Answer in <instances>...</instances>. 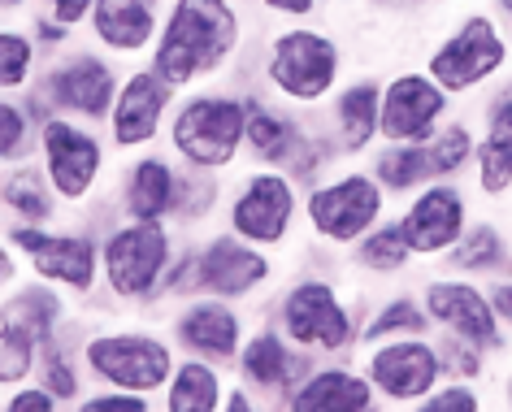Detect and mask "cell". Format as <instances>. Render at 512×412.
I'll use <instances>...</instances> for the list:
<instances>
[{
	"label": "cell",
	"mask_w": 512,
	"mask_h": 412,
	"mask_svg": "<svg viewBox=\"0 0 512 412\" xmlns=\"http://www.w3.org/2000/svg\"><path fill=\"white\" fill-rule=\"evenodd\" d=\"M243 22L230 0H174L152 44V70L170 87L209 79L235 57Z\"/></svg>",
	"instance_id": "6da1fadb"
},
{
	"label": "cell",
	"mask_w": 512,
	"mask_h": 412,
	"mask_svg": "<svg viewBox=\"0 0 512 412\" xmlns=\"http://www.w3.org/2000/svg\"><path fill=\"white\" fill-rule=\"evenodd\" d=\"M248 139V100L235 92H196L170 113V148L191 170H226Z\"/></svg>",
	"instance_id": "7a4b0ae2"
},
{
	"label": "cell",
	"mask_w": 512,
	"mask_h": 412,
	"mask_svg": "<svg viewBox=\"0 0 512 412\" xmlns=\"http://www.w3.org/2000/svg\"><path fill=\"white\" fill-rule=\"evenodd\" d=\"M343 53L326 31L291 27L265 48V83L291 105H317L339 87Z\"/></svg>",
	"instance_id": "3957f363"
},
{
	"label": "cell",
	"mask_w": 512,
	"mask_h": 412,
	"mask_svg": "<svg viewBox=\"0 0 512 412\" xmlns=\"http://www.w3.org/2000/svg\"><path fill=\"white\" fill-rule=\"evenodd\" d=\"M508 61H512V44L504 27L491 14H469L430 53L426 74L447 96H465V92H478V87L504 79Z\"/></svg>",
	"instance_id": "277c9868"
},
{
	"label": "cell",
	"mask_w": 512,
	"mask_h": 412,
	"mask_svg": "<svg viewBox=\"0 0 512 412\" xmlns=\"http://www.w3.org/2000/svg\"><path fill=\"white\" fill-rule=\"evenodd\" d=\"M174 261L165 222H126L100 243V274L118 300H152Z\"/></svg>",
	"instance_id": "5b68a950"
},
{
	"label": "cell",
	"mask_w": 512,
	"mask_h": 412,
	"mask_svg": "<svg viewBox=\"0 0 512 412\" xmlns=\"http://www.w3.org/2000/svg\"><path fill=\"white\" fill-rule=\"evenodd\" d=\"M83 360L113 391L152 395V391H165V382L174 378V352L157 334H144V330L96 334V339L83 347Z\"/></svg>",
	"instance_id": "8992f818"
},
{
	"label": "cell",
	"mask_w": 512,
	"mask_h": 412,
	"mask_svg": "<svg viewBox=\"0 0 512 412\" xmlns=\"http://www.w3.org/2000/svg\"><path fill=\"white\" fill-rule=\"evenodd\" d=\"M382 200L387 191L378 187L374 174H343L335 183L313 187L304 213L326 243H361L382 222Z\"/></svg>",
	"instance_id": "52a82bcc"
},
{
	"label": "cell",
	"mask_w": 512,
	"mask_h": 412,
	"mask_svg": "<svg viewBox=\"0 0 512 412\" xmlns=\"http://www.w3.org/2000/svg\"><path fill=\"white\" fill-rule=\"evenodd\" d=\"M296 183L291 174L283 170H261V174H248V183L235 191L226 209V222H230V235L256 243V248H278L287 239L291 222H296Z\"/></svg>",
	"instance_id": "ba28073f"
},
{
	"label": "cell",
	"mask_w": 512,
	"mask_h": 412,
	"mask_svg": "<svg viewBox=\"0 0 512 412\" xmlns=\"http://www.w3.org/2000/svg\"><path fill=\"white\" fill-rule=\"evenodd\" d=\"M283 334L304 352H339L352 343V313L326 278H300L283 295Z\"/></svg>",
	"instance_id": "9c48e42d"
},
{
	"label": "cell",
	"mask_w": 512,
	"mask_h": 412,
	"mask_svg": "<svg viewBox=\"0 0 512 412\" xmlns=\"http://www.w3.org/2000/svg\"><path fill=\"white\" fill-rule=\"evenodd\" d=\"M40 157L61 200H87L100 178V165H105V144L96 139V131H87V122L53 113L40 126Z\"/></svg>",
	"instance_id": "30bf717a"
},
{
	"label": "cell",
	"mask_w": 512,
	"mask_h": 412,
	"mask_svg": "<svg viewBox=\"0 0 512 412\" xmlns=\"http://www.w3.org/2000/svg\"><path fill=\"white\" fill-rule=\"evenodd\" d=\"M452 96L443 92L430 74L408 70L382 87V126L378 139L387 144H430L439 135V126L447 122Z\"/></svg>",
	"instance_id": "8fae6325"
},
{
	"label": "cell",
	"mask_w": 512,
	"mask_h": 412,
	"mask_svg": "<svg viewBox=\"0 0 512 412\" xmlns=\"http://www.w3.org/2000/svg\"><path fill=\"white\" fill-rule=\"evenodd\" d=\"M118 74L105 57L96 53H74L66 61H57L48 70V79L40 83V92L48 96V109L74 122H109L113 100H118Z\"/></svg>",
	"instance_id": "7c38bea8"
},
{
	"label": "cell",
	"mask_w": 512,
	"mask_h": 412,
	"mask_svg": "<svg viewBox=\"0 0 512 412\" xmlns=\"http://www.w3.org/2000/svg\"><path fill=\"white\" fill-rule=\"evenodd\" d=\"M9 243L31 256L40 282H53L61 291H92L100 265V243L92 235H48L44 226L18 222L9 230Z\"/></svg>",
	"instance_id": "4fadbf2b"
},
{
	"label": "cell",
	"mask_w": 512,
	"mask_h": 412,
	"mask_svg": "<svg viewBox=\"0 0 512 412\" xmlns=\"http://www.w3.org/2000/svg\"><path fill=\"white\" fill-rule=\"evenodd\" d=\"M365 378L378 395L395 399V404H417L426 399L434 386L443 382V360H439V343L426 339H387L374 343L365 365Z\"/></svg>",
	"instance_id": "5bb4252c"
},
{
	"label": "cell",
	"mask_w": 512,
	"mask_h": 412,
	"mask_svg": "<svg viewBox=\"0 0 512 412\" xmlns=\"http://www.w3.org/2000/svg\"><path fill=\"white\" fill-rule=\"evenodd\" d=\"M426 313L439 330H447L452 339H465L473 343L478 352H499L508 339V330L499 326L495 308H491V295L473 282H460V278H439L426 287Z\"/></svg>",
	"instance_id": "9a60e30c"
},
{
	"label": "cell",
	"mask_w": 512,
	"mask_h": 412,
	"mask_svg": "<svg viewBox=\"0 0 512 412\" xmlns=\"http://www.w3.org/2000/svg\"><path fill=\"white\" fill-rule=\"evenodd\" d=\"M261 282H270V256L239 235H217L196 252V295L243 300Z\"/></svg>",
	"instance_id": "2e32d148"
},
{
	"label": "cell",
	"mask_w": 512,
	"mask_h": 412,
	"mask_svg": "<svg viewBox=\"0 0 512 412\" xmlns=\"http://www.w3.org/2000/svg\"><path fill=\"white\" fill-rule=\"evenodd\" d=\"M400 230L408 239L413 256H447L460 243V235L469 230V209H465V191L456 183H430L421 187L413 204L400 217Z\"/></svg>",
	"instance_id": "e0dca14e"
},
{
	"label": "cell",
	"mask_w": 512,
	"mask_h": 412,
	"mask_svg": "<svg viewBox=\"0 0 512 412\" xmlns=\"http://www.w3.org/2000/svg\"><path fill=\"white\" fill-rule=\"evenodd\" d=\"M243 148L252 152L265 170H283V174H300V178H313L317 170V139L304 131V126L291 118L283 109H270V105H252L248 100V139Z\"/></svg>",
	"instance_id": "ac0fdd59"
},
{
	"label": "cell",
	"mask_w": 512,
	"mask_h": 412,
	"mask_svg": "<svg viewBox=\"0 0 512 412\" xmlns=\"http://www.w3.org/2000/svg\"><path fill=\"white\" fill-rule=\"evenodd\" d=\"M174 92H178V87L165 83L152 66L135 70L131 79L118 87V100H113V113H109L113 144H118V148H144V144H152V139L161 135L165 113H170V105H174Z\"/></svg>",
	"instance_id": "d6986e66"
},
{
	"label": "cell",
	"mask_w": 512,
	"mask_h": 412,
	"mask_svg": "<svg viewBox=\"0 0 512 412\" xmlns=\"http://www.w3.org/2000/svg\"><path fill=\"white\" fill-rule=\"evenodd\" d=\"M178 347L191 356L209 360V365H235L243 352V321L230 308V300H213V295H196L174 321Z\"/></svg>",
	"instance_id": "ffe728a7"
},
{
	"label": "cell",
	"mask_w": 512,
	"mask_h": 412,
	"mask_svg": "<svg viewBox=\"0 0 512 412\" xmlns=\"http://www.w3.org/2000/svg\"><path fill=\"white\" fill-rule=\"evenodd\" d=\"M239 373H243V382H252V391H261V395H291L313 373V360L304 356V347L283 339V334L256 330L252 339H243Z\"/></svg>",
	"instance_id": "44dd1931"
},
{
	"label": "cell",
	"mask_w": 512,
	"mask_h": 412,
	"mask_svg": "<svg viewBox=\"0 0 512 412\" xmlns=\"http://www.w3.org/2000/svg\"><path fill=\"white\" fill-rule=\"evenodd\" d=\"M478 187L486 196L512 191V74L499 79V87L482 105V135H478Z\"/></svg>",
	"instance_id": "7402d4cb"
},
{
	"label": "cell",
	"mask_w": 512,
	"mask_h": 412,
	"mask_svg": "<svg viewBox=\"0 0 512 412\" xmlns=\"http://www.w3.org/2000/svg\"><path fill=\"white\" fill-rule=\"evenodd\" d=\"M87 22L109 53H139V48L157 44L161 0H96Z\"/></svg>",
	"instance_id": "603a6c76"
},
{
	"label": "cell",
	"mask_w": 512,
	"mask_h": 412,
	"mask_svg": "<svg viewBox=\"0 0 512 412\" xmlns=\"http://www.w3.org/2000/svg\"><path fill=\"white\" fill-rule=\"evenodd\" d=\"M178 200V170L165 157H139L122 183L126 222H170Z\"/></svg>",
	"instance_id": "cb8c5ba5"
},
{
	"label": "cell",
	"mask_w": 512,
	"mask_h": 412,
	"mask_svg": "<svg viewBox=\"0 0 512 412\" xmlns=\"http://www.w3.org/2000/svg\"><path fill=\"white\" fill-rule=\"evenodd\" d=\"M374 404V386L352 369H313L287 395V412H365Z\"/></svg>",
	"instance_id": "d4e9b609"
},
{
	"label": "cell",
	"mask_w": 512,
	"mask_h": 412,
	"mask_svg": "<svg viewBox=\"0 0 512 412\" xmlns=\"http://www.w3.org/2000/svg\"><path fill=\"white\" fill-rule=\"evenodd\" d=\"M330 122H335V144L339 152H365L378 139L382 126V83L378 79H356L335 96V109H330Z\"/></svg>",
	"instance_id": "484cf974"
},
{
	"label": "cell",
	"mask_w": 512,
	"mask_h": 412,
	"mask_svg": "<svg viewBox=\"0 0 512 412\" xmlns=\"http://www.w3.org/2000/svg\"><path fill=\"white\" fill-rule=\"evenodd\" d=\"M61 321H66V300L53 282H31L0 304V326L31 334L40 347H53Z\"/></svg>",
	"instance_id": "4316f807"
},
{
	"label": "cell",
	"mask_w": 512,
	"mask_h": 412,
	"mask_svg": "<svg viewBox=\"0 0 512 412\" xmlns=\"http://www.w3.org/2000/svg\"><path fill=\"white\" fill-rule=\"evenodd\" d=\"M226 391L217 378V365L191 356L174 365V378L165 382V412H222Z\"/></svg>",
	"instance_id": "83f0119b"
},
{
	"label": "cell",
	"mask_w": 512,
	"mask_h": 412,
	"mask_svg": "<svg viewBox=\"0 0 512 412\" xmlns=\"http://www.w3.org/2000/svg\"><path fill=\"white\" fill-rule=\"evenodd\" d=\"M447 261L456 269H465V274H508L512 269L508 235L495 222H478L460 235V243L447 252Z\"/></svg>",
	"instance_id": "f1b7e54d"
},
{
	"label": "cell",
	"mask_w": 512,
	"mask_h": 412,
	"mask_svg": "<svg viewBox=\"0 0 512 412\" xmlns=\"http://www.w3.org/2000/svg\"><path fill=\"white\" fill-rule=\"evenodd\" d=\"M378 178L382 191H400V196H408V191L430 187L434 183V170H430V152L426 144H387L374 157V170H369Z\"/></svg>",
	"instance_id": "f546056e"
},
{
	"label": "cell",
	"mask_w": 512,
	"mask_h": 412,
	"mask_svg": "<svg viewBox=\"0 0 512 412\" xmlns=\"http://www.w3.org/2000/svg\"><path fill=\"white\" fill-rule=\"evenodd\" d=\"M0 196L5 204L18 213V222L27 226H48L53 222V183H48V174L31 170V165H18L14 174H9V183L0 187Z\"/></svg>",
	"instance_id": "4dcf8cb0"
},
{
	"label": "cell",
	"mask_w": 512,
	"mask_h": 412,
	"mask_svg": "<svg viewBox=\"0 0 512 412\" xmlns=\"http://www.w3.org/2000/svg\"><path fill=\"white\" fill-rule=\"evenodd\" d=\"M434 326L426 304H417L413 295H395V300H387L378 308L374 317H369L365 326V343H387V339H426V330Z\"/></svg>",
	"instance_id": "1f68e13d"
},
{
	"label": "cell",
	"mask_w": 512,
	"mask_h": 412,
	"mask_svg": "<svg viewBox=\"0 0 512 412\" xmlns=\"http://www.w3.org/2000/svg\"><path fill=\"white\" fill-rule=\"evenodd\" d=\"M430 152V170H434V183H456L460 174L473 165V152H478V139L465 122H443L439 135L426 144Z\"/></svg>",
	"instance_id": "d6a6232c"
},
{
	"label": "cell",
	"mask_w": 512,
	"mask_h": 412,
	"mask_svg": "<svg viewBox=\"0 0 512 412\" xmlns=\"http://www.w3.org/2000/svg\"><path fill=\"white\" fill-rule=\"evenodd\" d=\"M356 248V265L361 269H374V274H400V269L413 261V248H408L400 222H378Z\"/></svg>",
	"instance_id": "836d02e7"
},
{
	"label": "cell",
	"mask_w": 512,
	"mask_h": 412,
	"mask_svg": "<svg viewBox=\"0 0 512 412\" xmlns=\"http://www.w3.org/2000/svg\"><path fill=\"white\" fill-rule=\"evenodd\" d=\"M40 360V343L22 330L0 326V386H22L35 373Z\"/></svg>",
	"instance_id": "e575fe53"
},
{
	"label": "cell",
	"mask_w": 512,
	"mask_h": 412,
	"mask_svg": "<svg viewBox=\"0 0 512 412\" xmlns=\"http://www.w3.org/2000/svg\"><path fill=\"white\" fill-rule=\"evenodd\" d=\"M31 148H40L31 113L14 100H0V161H22L31 157Z\"/></svg>",
	"instance_id": "d590c367"
},
{
	"label": "cell",
	"mask_w": 512,
	"mask_h": 412,
	"mask_svg": "<svg viewBox=\"0 0 512 412\" xmlns=\"http://www.w3.org/2000/svg\"><path fill=\"white\" fill-rule=\"evenodd\" d=\"M217 200V178L209 170H187L178 174V200H174V217H183V222H196V217H209Z\"/></svg>",
	"instance_id": "8d00e7d4"
},
{
	"label": "cell",
	"mask_w": 512,
	"mask_h": 412,
	"mask_svg": "<svg viewBox=\"0 0 512 412\" xmlns=\"http://www.w3.org/2000/svg\"><path fill=\"white\" fill-rule=\"evenodd\" d=\"M35 66V44L22 31H0V92L9 87H27Z\"/></svg>",
	"instance_id": "74e56055"
},
{
	"label": "cell",
	"mask_w": 512,
	"mask_h": 412,
	"mask_svg": "<svg viewBox=\"0 0 512 412\" xmlns=\"http://www.w3.org/2000/svg\"><path fill=\"white\" fill-rule=\"evenodd\" d=\"M482 356L486 352H478L473 343H465V339H447L439 343V360H443V378H452V382H473L482 373Z\"/></svg>",
	"instance_id": "f35d334b"
},
{
	"label": "cell",
	"mask_w": 512,
	"mask_h": 412,
	"mask_svg": "<svg viewBox=\"0 0 512 412\" xmlns=\"http://www.w3.org/2000/svg\"><path fill=\"white\" fill-rule=\"evenodd\" d=\"M413 412H482V399L469 382H439L426 399H417Z\"/></svg>",
	"instance_id": "ab89813d"
},
{
	"label": "cell",
	"mask_w": 512,
	"mask_h": 412,
	"mask_svg": "<svg viewBox=\"0 0 512 412\" xmlns=\"http://www.w3.org/2000/svg\"><path fill=\"white\" fill-rule=\"evenodd\" d=\"M44 391L57 395V404H70V399L79 395V373H74L66 352H53L44 360Z\"/></svg>",
	"instance_id": "60d3db41"
},
{
	"label": "cell",
	"mask_w": 512,
	"mask_h": 412,
	"mask_svg": "<svg viewBox=\"0 0 512 412\" xmlns=\"http://www.w3.org/2000/svg\"><path fill=\"white\" fill-rule=\"evenodd\" d=\"M79 412H148V395H135V391H100L92 399H83Z\"/></svg>",
	"instance_id": "b9f144b4"
},
{
	"label": "cell",
	"mask_w": 512,
	"mask_h": 412,
	"mask_svg": "<svg viewBox=\"0 0 512 412\" xmlns=\"http://www.w3.org/2000/svg\"><path fill=\"white\" fill-rule=\"evenodd\" d=\"M0 412H57V395H48L44 386H18Z\"/></svg>",
	"instance_id": "7bdbcfd3"
},
{
	"label": "cell",
	"mask_w": 512,
	"mask_h": 412,
	"mask_svg": "<svg viewBox=\"0 0 512 412\" xmlns=\"http://www.w3.org/2000/svg\"><path fill=\"white\" fill-rule=\"evenodd\" d=\"M92 5L96 0H48V14L61 18L66 27H79V22L92 18Z\"/></svg>",
	"instance_id": "ee69618b"
},
{
	"label": "cell",
	"mask_w": 512,
	"mask_h": 412,
	"mask_svg": "<svg viewBox=\"0 0 512 412\" xmlns=\"http://www.w3.org/2000/svg\"><path fill=\"white\" fill-rule=\"evenodd\" d=\"M491 308H495V317H499V326L504 330H512V278H499L491 291Z\"/></svg>",
	"instance_id": "f6af8a7d"
},
{
	"label": "cell",
	"mask_w": 512,
	"mask_h": 412,
	"mask_svg": "<svg viewBox=\"0 0 512 412\" xmlns=\"http://www.w3.org/2000/svg\"><path fill=\"white\" fill-rule=\"evenodd\" d=\"M35 35H40L44 44H66V40H70V27H66V22H61V18L48 14V18L35 22Z\"/></svg>",
	"instance_id": "bcb514c9"
},
{
	"label": "cell",
	"mask_w": 512,
	"mask_h": 412,
	"mask_svg": "<svg viewBox=\"0 0 512 412\" xmlns=\"http://www.w3.org/2000/svg\"><path fill=\"white\" fill-rule=\"evenodd\" d=\"M265 9H274L283 18H309L317 9V0H265Z\"/></svg>",
	"instance_id": "7dc6e473"
},
{
	"label": "cell",
	"mask_w": 512,
	"mask_h": 412,
	"mask_svg": "<svg viewBox=\"0 0 512 412\" xmlns=\"http://www.w3.org/2000/svg\"><path fill=\"white\" fill-rule=\"evenodd\" d=\"M222 412H265V408H256L248 391H230L226 404H222Z\"/></svg>",
	"instance_id": "c3c4849f"
},
{
	"label": "cell",
	"mask_w": 512,
	"mask_h": 412,
	"mask_svg": "<svg viewBox=\"0 0 512 412\" xmlns=\"http://www.w3.org/2000/svg\"><path fill=\"white\" fill-rule=\"evenodd\" d=\"M14 274H18V269H14V256H9V248L0 243V287H9V282H14Z\"/></svg>",
	"instance_id": "681fc988"
},
{
	"label": "cell",
	"mask_w": 512,
	"mask_h": 412,
	"mask_svg": "<svg viewBox=\"0 0 512 412\" xmlns=\"http://www.w3.org/2000/svg\"><path fill=\"white\" fill-rule=\"evenodd\" d=\"M378 5H387V9H417V5H426V0H378Z\"/></svg>",
	"instance_id": "f907efd6"
},
{
	"label": "cell",
	"mask_w": 512,
	"mask_h": 412,
	"mask_svg": "<svg viewBox=\"0 0 512 412\" xmlns=\"http://www.w3.org/2000/svg\"><path fill=\"white\" fill-rule=\"evenodd\" d=\"M495 14H499V18H504V22H508V27H512V0H495Z\"/></svg>",
	"instance_id": "816d5d0a"
},
{
	"label": "cell",
	"mask_w": 512,
	"mask_h": 412,
	"mask_svg": "<svg viewBox=\"0 0 512 412\" xmlns=\"http://www.w3.org/2000/svg\"><path fill=\"white\" fill-rule=\"evenodd\" d=\"M22 5V0H0V9H18Z\"/></svg>",
	"instance_id": "f5cc1de1"
},
{
	"label": "cell",
	"mask_w": 512,
	"mask_h": 412,
	"mask_svg": "<svg viewBox=\"0 0 512 412\" xmlns=\"http://www.w3.org/2000/svg\"><path fill=\"white\" fill-rule=\"evenodd\" d=\"M504 395H508V408H512V373H508V386H504Z\"/></svg>",
	"instance_id": "db71d44e"
},
{
	"label": "cell",
	"mask_w": 512,
	"mask_h": 412,
	"mask_svg": "<svg viewBox=\"0 0 512 412\" xmlns=\"http://www.w3.org/2000/svg\"><path fill=\"white\" fill-rule=\"evenodd\" d=\"M365 412H378V408H374V404H369V408H365Z\"/></svg>",
	"instance_id": "11a10c76"
}]
</instances>
